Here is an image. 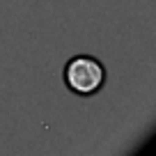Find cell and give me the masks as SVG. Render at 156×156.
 Here are the masks:
<instances>
[{"mask_svg": "<svg viewBox=\"0 0 156 156\" xmlns=\"http://www.w3.org/2000/svg\"><path fill=\"white\" fill-rule=\"evenodd\" d=\"M62 80L69 92L78 97H94L106 85V67L94 55H73L64 64Z\"/></svg>", "mask_w": 156, "mask_h": 156, "instance_id": "1", "label": "cell"}]
</instances>
